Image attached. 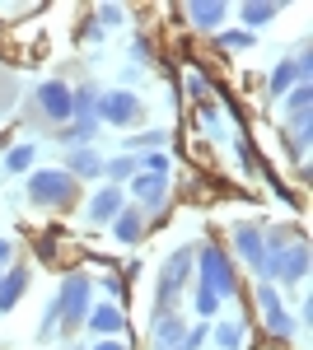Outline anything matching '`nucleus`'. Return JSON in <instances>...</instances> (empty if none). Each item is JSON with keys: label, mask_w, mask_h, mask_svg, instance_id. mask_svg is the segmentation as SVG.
Listing matches in <instances>:
<instances>
[{"label": "nucleus", "mask_w": 313, "mask_h": 350, "mask_svg": "<svg viewBox=\"0 0 313 350\" xmlns=\"http://www.w3.org/2000/svg\"><path fill=\"white\" fill-rule=\"evenodd\" d=\"M262 239H266V267H262V280L271 285H304V275H309V239H304V229H295V224H266L262 229Z\"/></svg>", "instance_id": "obj_1"}, {"label": "nucleus", "mask_w": 313, "mask_h": 350, "mask_svg": "<svg viewBox=\"0 0 313 350\" xmlns=\"http://www.w3.org/2000/svg\"><path fill=\"white\" fill-rule=\"evenodd\" d=\"M89 308H94V280H89L84 271L61 275L52 304H47V313H42L38 341L47 346L52 336H71V332H79V327H84V318H89Z\"/></svg>", "instance_id": "obj_2"}, {"label": "nucleus", "mask_w": 313, "mask_h": 350, "mask_svg": "<svg viewBox=\"0 0 313 350\" xmlns=\"http://www.w3.org/2000/svg\"><path fill=\"white\" fill-rule=\"evenodd\" d=\"M192 257H197L192 275H197V285H201V290H210V295L220 299V304L238 295V271H234L229 252H225L220 243H201V247H197Z\"/></svg>", "instance_id": "obj_3"}, {"label": "nucleus", "mask_w": 313, "mask_h": 350, "mask_svg": "<svg viewBox=\"0 0 313 350\" xmlns=\"http://www.w3.org/2000/svg\"><path fill=\"white\" fill-rule=\"evenodd\" d=\"M79 196V183L66 173V168H33L28 173V206L38 211H71Z\"/></svg>", "instance_id": "obj_4"}, {"label": "nucleus", "mask_w": 313, "mask_h": 350, "mask_svg": "<svg viewBox=\"0 0 313 350\" xmlns=\"http://www.w3.org/2000/svg\"><path fill=\"white\" fill-rule=\"evenodd\" d=\"M197 247H173L168 252V262L159 267V290H155V318L159 313H178V299L183 290L192 285V267H197V257H192Z\"/></svg>", "instance_id": "obj_5"}, {"label": "nucleus", "mask_w": 313, "mask_h": 350, "mask_svg": "<svg viewBox=\"0 0 313 350\" xmlns=\"http://www.w3.org/2000/svg\"><path fill=\"white\" fill-rule=\"evenodd\" d=\"M145 122V103L140 94L131 89H99V126H117V131H131Z\"/></svg>", "instance_id": "obj_6"}, {"label": "nucleus", "mask_w": 313, "mask_h": 350, "mask_svg": "<svg viewBox=\"0 0 313 350\" xmlns=\"http://www.w3.org/2000/svg\"><path fill=\"white\" fill-rule=\"evenodd\" d=\"M258 308H262V327H266V336L271 341H295V332H299V318L286 308V299H281V290L276 285H266V280H258Z\"/></svg>", "instance_id": "obj_7"}, {"label": "nucleus", "mask_w": 313, "mask_h": 350, "mask_svg": "<svg viewBox=\"0 0 313 350\" xmlns=\"http://www.w3.org/2000/svg\"><path fill=\"white\" fill-rule=\"evenodd\" d=\"M33 117H42L47 126H66L71 122V84L66 80H42L33 89Z\"/></svg>", "instance_id": "obj_8"}, {"label": "nucleus", "mask_w": 313, "mask_h": 350, "mask_svg": "<svg viewBox=\"0 0 313 350\" xmlns=\"http://www.w3.org/2000/svg\"><path fill=\"white\" fill-rule=\"evenodd\" d=\"M262 229H266L262 219H234V229H229V239H234L243 267L258 271V275H262V267H266V239H262Z\"/></svg>", "instance_id": "obj_9"}, {"label": "nucleus", "mask_w": 313, "mask_h": 350, "mask_svg": "<svg viewBox=\"0 0 313 350\" xmlns=\"http://www.w3.org/2000/svg\"><path fill=\"white\" fill-rule=\"evenodd\" d=\"M131 196H136L140 211H164V206H168V178H159V173H136V178H131Z\"/></svg>", "instance_id": "obj_10"}, {"label": "nucleus", "mask_w": 313, "mask_h": 350, "mask_svg": "<svg viewBox=\"0 0 313 350\" xmlns=\"http://www.w3.org/2000/svg\"><path fill=\"white\" fill-rule=\"evenodd\" d=\"M122 206H127L122 187H112V183H108V187H99L89 201H84V219H89V224H112Z\"/></svg>", "instance_id": "obj_11"}, {"label": "nucleus", "mask_w": 313, "mask_h": 350, "mask_svg": "<svg viewBox=\"0 0 313 350\" xmlns=\"http://www.w3.org/2000/svg\"><path fill=\"white\" fill-rule=\"evenodd\" d=\"M84 327H89L94 336H103V341H117V336H122V327H127V313H122L117 304H94V308H89V318H84Z\"/></svg>", "instance_id": "obj_12"}, {"label": "nucleus", "mask_w": 313, "mask_h": 350, "mask_svg": "<svg viewBox=\"0 0 313 350\" xmlns=\"http://www.w3.org/2000/svg\"><path fill=\"white\" fill-rule=\"evenodd\" d=\"M183 336H187V323L178 313H159L150 323V350H183Z\"/></svg>", "instance_id": "obj_13"}, {"label": "nucleus", "mask_w": 313, "mask_h": 350, "mask_svg": "<svg viewBox=\"0 0 313 350\" xmlns=\"http://www.w3.org/2000/svg\"><path fill=\"white\" fill-rule=\"evenodd\" d=\"M108 229H112V239L122 243V247H136V243L145 239V229H150V224H145V211H140V206H122L117 219H112Z\"/></svg>", "instance_id": "obj_14"}, {"label": "nucleus", "mask_w": 313, "mask_h": 350, "mask_svg": "<svg viewBox=\"0 0 313 350\" xmlns=\"http://www.w3.org/2000/svg\"><path fill=\"white\" fill-rule=\"evenodd\" d=\"M225 19H229V5H220V0H192L187 5V24L197 33H220Z\"/></svg>", "instance_id": "obj_15"}, {"label": "nucleus", "mask_w": 313, "mask_h": 350, "mask_svg": "<svg viewBox=\"0 0 313 350\" xmlns=\"http://www.w3.org/2000/svg\"><path fill=\"white\" fill-rule=\"evenodd\" d=\"M66 173H71V178H89V183H94V178H103V154H99V150H94V145H79V150H71V154H66Z\"/></svg>", "instance_id": "obj_16"}, {"label": "nucleus", "mask_w": 313, "mask_h": 350, "mask_svg": "<svg viewBox=\"0 0 313 350\" xmlns=\"http://www.w3.org/2000/svg\"><path fill=\"white\" fill-rule=\"evenodd\" d=\"M24 295H28V267L0 271V313H10V308H14Z\"/></svg>", "instance_id": "obj_17"}, {"label": "nucleus", "mask_w": 313, "mask_h": 350, "mask_svg": "<svg viewBox=\"0 0 313 350\" xmlns=\"http://www.w3.org/2000/svg\"><path fill=\"white\" fill-rule=\"evenodd\" d=\"M281 10H286L281 0H248V5H238V24H243L248 33H253V28L271 24V19H276Z\"/></svg>", "instance_id": "obj_18"}, {"label": "nucleus", "mask_w": 313, "mask_h": 350, "mask_svg": "<svg viewBox=\"0 0 313 350\" xmlns=\"http://www.w3.org/2000/svg\"><path fill=\"white\" fill-rule=\"evenodd\" d=\"M210 341H215V350H243V346H248V327L238 323V318L210 323Z\"/></svg>", "instance_id": "obj_19"}, {"label": "nucleus", "mask_w": 313, "mask_h": 350, "mask_svg": "<svg viewBox=\"0 0 313 350\" xmlns=\"http://www.w3.org/2000/svg\"><path fill=\"white\" fill-rule=\"evenodd\" d=\"M295 84H299V75H295V56H281V61L271 66V75H266V94H271V98H286Z\"/></svg>", "instance_id": "obj_20"}, {"label": "nucleus", "mask_w": 313, "mask_h": 350, "mask_svg": "<svg viewBox=\"0 0 313 350\" xmlns=\"http://www.w3.org/2000/svg\"><path fill=\"white\" fill-rule=\"evenodd\" d=\"M33 159H38V145H33V140H19V145L5 150V173L24 178V173H33Z\"/></svg>", "instance_id": "obj_21"}, {"label": "nucleus", "mask_w": 313, "mask_h": 350, "mask_svg": "<svg viewBox=\"0 0 313 350\" xmlns=\"http://www.w3.org/2000/svg\"><path fill=\"white\" fill-rule=\"evenodd\" d=\"M136 173H140V159H136V154H117V159H103V178L112 183V187L131 183Z\"/></svg>", "instance_id": "obj_22"}, {"label": "nucleus", "mask_w": 313, "mask_h": 350, "mask_svg": "<svg viewBox=\"0 0 313 350\" xmlns=\"http://www.w3.org/2000/svg\"><path fill=\"white\" fill-rule=\"evenodd\" d=\"M281 103H286V117H299V112H313V84H295V89H290V94L281 98Z\"/></svg>", "instance_id": "obj_23"}, {"label": "nucleus", "mask_w": 313, "mask_h": 350, "mask_svg": "<svg viewBox=\"0 0 313 350\" xmlns=\"http://www.w3.org/2000/svg\"><path fill=\"white\" fill-rule=\"evenodd\" d=\"M215 38H220V47H225V52H248V47L258 42V33H248V28H220Z\"/></svg>", "instance_id": "obj_24"}, {"label": "nucleus", "mask_w": 313, "mask_h": 350, "mask_svg": "<svg viewBox=\"0 0 313 350\" xmlns=\"http://www.w3.org/2000/svg\"><path fill=\"white\" fill-rule=\"evenodd\" d=\"M136 159H140V173H159V178H168V173H173L168 150H150V154H136Z\"/></svg>", "instance_id": "obj_25"}, {"label": "nucleus", "mask_w": 313, "mask_h": 350, "mask_svg": "<svg viewBox=\"0 0 313 350\" xmlns=\"http://www.w3.org/2000/svg\"><path fill=\"white\" fill-rule=\"evenodd\" d=\"M192 308H197V318H215L220 313V299L210 295V290H201V285H192Z\"/></svg>", "instance_id": "obj_26"}, {"label": "nucleus", "mask_w": 313, "mask_h": 350, "mask_svg": "<svg viewBox=\"0 0 313 350\" xmlns=\"http://www.w3.org/2000/svg\"><path fill=\"white\" fill-rule=\"evenodd\" d=\"M14 94H19V84H14V75L0 66V117L10 112V103H14Z\"/></svg>", "instance_id": "obj_27"}, {"label": "nucleus", "mask_w": 313, "mask_h": 350, "mask_svg": "<svg viewBox=\"0 0 313 350\" xmlns=\"http://www.w3.org/2000/svg\"><path fill=\"white\" fill-rule=\"evenodd\" d=\"M122 19H127V10H122V5H99V14H94V24H99V28H117V24H122Z\"/></svg>", "instance_id": "obj_28"}, {"label": "nucleus", "mask_w": 313, "mask_h": 350, "mask_svg": "<svg viewBox=\"0 0 313 350\" xmlns=\"http://www.w3.org/2000/svg\"><path fill=\"white\" fill-rule=\"evenodd\" d=\"M234 154H238V163H243V173L253 178V173H258V159H253V145H248L243 135H238V140H234Z\"/></svg>", "instance_id": "obj_29"}, {"label": "nucleus", "mask_w": 313, "mask_h": 350, "mask_svg": "<svg viewBox=\"0 0 313 350\" xmlns=\"http://www.w3.org/2000/svg\"><path fill=\"white\" fill-rule=\"evenodd\" d=\"M94 290H108L112 299H122V295H127V275H117V271H112V275H103V285H94Z\"/></svg>", "instance_id": "obj_30"}, {"label": "nucleus", "mask_w": 313, "mask_h": 350, "mask_svg": "<svg viewBox=\"0 0 313 350\" xmlns=\"http://www.w3.org/2000/svg\"><path fill=\"white\" fill-rule=\"evenodd\" d=\"M131 56H136V70H140V66L150 61V42H145V38H136V42H131Z\"/></svg>", "instance_id": "obj_31"}, {"label": "nucleus", "mask_w": 313, "mask_h": 350, "mask_svg": "<svg viewBox=\"0 0 313 350\" xmlns=\"http://www.w3.org/2000/svg\"><path fill=\"white\" fill-rule=\"evenodd\" d=\"M52 247H56V239H52V234H42V239H38V257H42V262H52V257H56Z\"/></svg>", "instance_id": "obj_32"}, {"label": "nucleus", "mask_w": 313, "mask_h": 350, "mask_svg": "<svg viewBox=\"0 0 313 350\" xmlns=\"http://www.w3.org/2000/svg\"><path fill=\"white\" fill-rule=\"evenodd\" d=\"M10 262H14V243L0 239V267H10Z\"/></svg>", "instance_id": "obj_33"}, {"label": "nucleus", "mask_w": 313, "mask_h": 350, "mask_svg": "<svg viewBox=\"0 0 313 350\" xmlns=\"http://www.w3.org/2000/svg\"><path fill=\"white\" fill-rule=\"evenodd\" d=\"M84 38H89V42H103V28H99L94 19H89V24H84Z\"/></svg>", "instance_id": "obj_34"}, {"label": "nucleus", "mask_w": 313, "mask_h": 350, "mask_svg": "<svg viewBox=\"0 0 313 350\" xmlns=\"http://www.w3.org/2000/svg\"><path fill=\"white\" fill-rule=\"evenodd\" d=\"M140 80V70H136V66H122V89H127V84H136Z\"/></svg>", "instance_id": "obj_35"}, {"label": "nucleus", "mask_w": 313, "mask_h": 350, "mask_svg": "<svg viewBox=\"0 0 313 350\" xmlns=\"http://www.w3.org/2000/svg\"><path fill=\"white\" fill-rule=\"evenodd\" d=\"M89 350H127L122 341H99V346H89Z\"/></svg>", "instance_id": "obj_36"}, {"label": "nucleus", "mask_w": 313, "mask_h": 350, "mask_svg": "<svg viewBox=\"0 0 313 350\" xmlns=\"http://www.w3.org/2000/svg\"><path fill=\"white\" fill-rule=\"evenodd\" d=\"M71 350H89V346H71Z\"/></svg>", "instance_id": "obj_37"}]
</instances>
